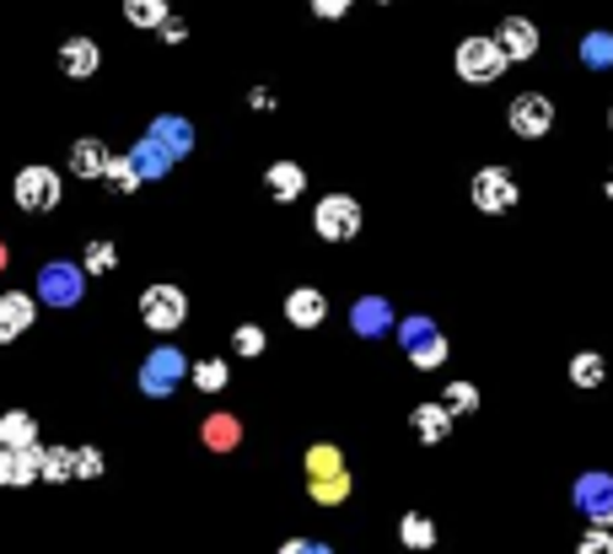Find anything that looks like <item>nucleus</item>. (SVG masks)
Instances as JSON below:
<instances>
[{
  "instance_id": "obj_1",
  "label": "nucleus",
  "mask_w": 613,
  "mask_h": 554,
  "mask_svg": "<svg viewBox=\"0 0 613 554\" xmlns=\"http://www.w3.org/2000/svg\"><path fill=\"white\" fill-rule=\"evenodd\" d=\"M398 345H404V356L420 371L441 367V356H447V339H441V328L430 323L426 312H409V318L398 323Z\"/></svg>"
},
{
  "instance_id": "obj_2",
  "label": "nucleus",
  "mask_w": 613,
  "mask_h": 554,
  "mask_svg": "<svg viewBox=\"0 0 613 554\" xmlns=\"http://www.w3.org/2000/svg\"><path fill=\"white\" fill-rule=\"evenodd\" d=\"M184 377H188L184 350L162 345V350H151V356H146V367H140V393H146V399H173Z\"/></svg>"
},
{
  "instance_id": "obj_3",
  "label": "nucleus",
  "mask_w": 613,
  "mask_h": 554,
  "mask_svg": "<svg viewBox=\"0 0 613 554\" xmlns=\"http://www.w3.org/2000/svg\"><path fill=\"white\" fill-rule=\"evenodd\" d=\"M81 291H86V275H81V264H44L38 269V297L33 302H44V308H76L81 302Z\"/></svg>"
},
{
  "instance_id": "obj_4",
  "label": "nucleus",
  "mask_w": 613,
  "mask_h": 554,
  "mask_svg": "<svg viewBox=\"0 0 613 554\" xmlns=\"http://www.w3.org/2000/svg\"><path fill=\"white\" fill-rule=\"evenodd\" d=\"M312 227H317L323 243H350V238L361 232V205H356L350 194H328V199L312 210Z\"/></svg>"
},
{
  "instance_id": "obj_5",
  "label": "nucleus",
  "mask_w": 613,
  "mask_h": 554,
  "mask_svg": "<svg viewBox=\"0 0 613 554\" xmlns=\"http://www.w3.org/2000/svg\"><path fill=\"white\" fill-rule=\"evenodd\" d=\"M11 194H16V205H22V210H33V216H38V210H55V205H60L65 184H60V173H55V168L33 162V168H22V173H16Z\"/></svg>"
},
{
  "instance_id": "obj_6",
  "label": "nucleus",
  "mask_w": 613,
  "mask_h": 554,
  "mask_svg": "<svg viewBox=\"0 0 613 554\" xmlns=\"http://www.w3.org/2000/svg\"><path fill=\"white\" fill-rule=\"evenodd\" d=\"M140 318H146V328H157V334H173V328H184L188 297L178 291V286H151V291L140 297Z\"/></svg>"
},
{
  "instance_id": "obj_7",
  "label": "nucleus",
  "mask_w": 613,
  "mask_h": 554,
  "mask_svg": "<svg viewBox=\"0 0 613 554\" xmlns=\"http://www.w3.org/2000/svg\"><path fill=\"white\" fill-rule=\"evenodd\" d=\"M506 65L511 60L500 55L495 38H463V44H458V76H463V81H500Z\"/></svg>"
},
{
  "instance_id": "obj_8",
  "label": "nucleus",
  "mask_w": 613,
  "mask_h": 554,
  "mask_svg": "<svg viewBox=\"0 0 613 554\" xmlns=\"http://www.w3.org/2000/svg\"><path fill=\"white\" fill-rule=\"evenodd\" d=\"M576 506H581V517H592V528H613V474H581Z\"/></svg>"
},
{
  "instance_id": "obj_9",
  "label": "nucleus",
  "mask_w": 613,
  "mask_h": 554,
  "mask_svg": "<svg viewBox=\"0 0 613 554\" xmlns=\"http://www.w3.org/2000/svg\"><path fill=\"white\" fill-rule=\"evenodd\" d=\"M474 205H479L485 216L511 210V205H517V184H511V173H506V168H479V173H474Z\"/></svg>"
},
{
  "instance_id": "obj_10",
  "label": "nucleus",
  "mask_w": 613,
  "mask_h": 554,
  "mask_svg": "<svg viewBox=\"0 0 613 554\" xmlns=\"http://www.w3.org/2000/svg\"><path fill=\"white\" fill-rule=\"evenodd\" d=\"M511 129H517L522 140L550 135V129H554V103L544 97V92H522V97L511 103Z\"/></svg>"
},
{
  "instance_id": "obj_11",
  "label": "nucleus",
  "mask_w": 613,
  "mask_h": 554,
  "mask_svg": "<svg viewBox=\"0 0 613 554\" xmlns=\"http://www.w3.org/2000/svg\"><path fill=\"white\" fill-rule=\"evenodd\" d=\"M38 318V302L27 291H0V345H11L16 334H27Z\"/></svg>"
},
{
  "instance_id": "obj_12",
  "label": "nucleus",
  "mask_w": 613,
  "mask_h": 554,
  "mask_svg": "<svg viewBox=\"0 0 613 554\" xmlns=\"http://www.w3.org/2000/svg\"><path fill=\"white\" fill-rule=\"evenodd\" d=\"M146 140H151L167 162H178V157H188V151H194V124L167 114V119H157L151 129H146Z\"/></svg>"
},
{
  "instance_id": "obj_13",
  "label": "nucleus",
  "mask_w": 613,
  "mask_h": 554,
  "mask_svg": "<svg viewBox=\"0 0 613 554\" xmlns=\"http://www.w3.org/2000/svg\"><path fill=\"white\" fill-rule=\"evenodd\" d=\"M500 55L506 60H533L539 55V27L528 16H506L500 22Z\"/></svg>"
},
{
  "instance_id": "obj_14",
  "label": "nucleus",
  "mask_w": 613,
  "mask_h": 554,
  "mask_svg": "<svg viewBox=\"0 0 613 554\" xmlns=\"http://www.w3.org/2000/svg\"><path fill=\"white\" fill-rule=\"evenodd\" d=\"M97 65H103V49H97L92 38H65L60 44V70L65 76L86 81V76H97Z\"/></svg>"
},
{
  "instance_id": "obj_15",
  "label": "nucleus",
  "mask_w": 613,
  "mask_h": 554,
  "mask_svg": "<svg viewBox=\"0 0 613 554\" xmlns=\"http://www.w3.org/2000/svg\"><path fill=\"white\" fill-rule=\"evenodd\" d=\"M323 312H328V297H323L317 286H297V291L286 297V318H291L297 328H317Z\"/></svg>"
},
{
  "instance_id": "obj_16",
  "label": "nucleus",
  "mask_w": 613,
  "mask_h": 554,
  "mask_svg": "<svg viewBox=\"0 0 613 554\" xmlns=\"http://www.w3.org/2000/svg\"><path fill=\"white\" fill-rule=\"evenodd\" d=\"M350 323H356V334L382 339V334L393 328V308H388L382 297H361V302H356V312H350Z\"/></svg>"
},
{
  "instance_id": "obj_17",
  "label": "nucleus",
  "mask_w": 613,
  "mask_h": 554,
  "mask_svg": "<svg viewBox=\"0 0 613 554\" xmlns=\"http://www.w3.org/2000/svg\"><path fill=\"white\" fill-rule=\"evenodd\" d=\"M103 168H108V146H103V140L86 135V140L70 146V173H76V178H103Z\"/></svg>"
},
{
  "instance_id": "obj_18",
  "label": "nucleus",
  "mask_w": 613,
  "mask_h": 554,
  "mask_svg": "<svg viewBox=\"0 0 613 554\" xmlns=\"http://www.w3.org/2000/svg\"><path fill=\"white\" fill-rule=\"evenodd\" d=\"M38 480L70 485L76 480V447H38Z\"/></svg>"
},
{
  "instance_id": "obj_19",
  "label": "nucleus",
  "mask_w": 613,
  "mask_h": 554,
  "mask_svg": "<svg viewBox=\"0 0 613 554\" xmlns=\"http://www.w3.org/2000/svg\"><path fill=\"white\" fill-rule=\"evenodd\" d=\"M33 441H38V420L27 409H5L0 415V447L16 452V447H33Z\"/></svg>"
},
{
  "instance_id": "obj_20",
  "label": "nucleus",
  "mask_w": 613,
  "mask_h": 554,
  "mask_svg": "<svg viewBox=\"0 0 613 554\" xmlns=\"http://www.w3.org/2000/svg\"><path fill=\"white\" fill-rule=\"evenodd\" d=\"M264 184H269V194H275V199H297V194L307 188V173L297 168V162H275V168L264 173Z\"/></svg>"
},
{
  "instance_id": "obj_21",
  "label": "nucleus",
  "mask_w": 613,
  "mask_h": 554,
  "mask_svg": "<svg viewBox=\"0 0 613 554\" xmlns=\"http://www.w3.org/2000/svg\"><path fill=\"white\" fill-rule=\"evenodd\" d=\"M124 162L135 168V178H140V184H151V178H162V173L173 168V162H167V157H162V151H157L151 140H140V146H135V151H129Z\"/></svg>"
},
{
  "instance_id": "obj_22",
  "label": "nucleus",
  "mask_w": 613,
  "mask_h": 554,
  "mask_svg": "<svg viewBox=\"0 0 613 554\" xmlns=\"http://www.w3.org/2000/svg\"><path fill=\"white\" fill-rule=\"evenodd\" d=\"M415 431H420L426 447H436V441H447V431H452V415H447L441 404H420V409H415Z\"/></svg>"
},
{
  "instance_id": "obj_23",
  "label": "nucleus",
  "mask_w": 613,
  "mask_h": 554,
  "mask_svg": "<svg viewBox=\"0 0 613 554\" xmlns=\"http://www.w3.org/2000/svg\"><path fill=\"white\" fill-rule=\"evenodd\" d=\"M398 539H404L409 550H436V522L420 517V511H409V517L398 522Z\"/></svg>"
},
{
  "instance_id": "obj_24",
  "label": "nucleus",
  "mask_w": 613,
  "mask_h": 554,
  "mask_svg": "<svg viewBox=\"0 0 613 554\" xmlns=\"http://www.w3.org/2000/svg\"><path fill=\"white\" fill-rule=\"evenodd\" d=\"M603 377H609V367H603V356H598V350L570 356V382H576V388H598Z\"/></svg>"
},
{
  "instance_id": "obj_25",
  "label": "nucleus",
  "mask_w": 613,
  "mask_h": 554,
  "mask_svg": "<svg viewBox=\"0 0 613 554\" xmlns=\"http://www.w3.org/2000/svg\"><path fill=\"white\" fill-rule=\"evenodd\" d=\"M205 441H210L216 452H232V447L243 441V426H238L232 415H210V420H205Z\"/></svg>"
},
{
  "instance_id": "obj_26",
  "label": "nucleus",
  "mask_w": 613,
  "mask_h": 554,
  "mask_svg": "<svg viewBox=\"0 0 613 554\" xmlns=\"http://www.w3.org/2000/svg\"><path fill=\"white\" fill-rule=\"evenodd\" d=\"M307 474H312V480H334V474H345V463H339V447L317 441V447L307 452Z\"/></svg>"
},
{
  "instance_id": "obj_27",
  "label": "nucleus",
  "mask_w": 613,
  "mask_h": 554,
  "mask_svg": "<svg viewBox=\"0 0 613 554\" xmlns=\"http://www.w3.org/2000/svg\"><path fill=\"white\" fill-rule=\"evenodd\" d=\"M129 27H162L167 22V0H124Z\"/></svg>"
},
{
  "instance_id": "obj_28",
  "label": "nucleus",
  "mask_w": 613,
  "mask_h": 554,
  "mask_svg": "<svg viewBox=\"0 0 613 554\" xmlns=\"http://www.w3.org/2000/svg\"><path fill=\"white\" fill-rule=\"evenodd\" d=\"M581 65H587V70H609L613 65V33H587V38H581Z\"/></svg>"
},
{
  "instance_id": "obj_29",
  "label": "nucleus",
  "mask_w": 613,
  "mask_h": 554,
  "mask_svg": "<svg viewBox=\"0 0 613 554\" xmlns=\"http://www.w3.org/2000/svg\"><path fill=\"white\" fill-rule=\"evenodd\" d=\"M441 409H447V415H474V409H479V388H474V382H452V388L441 393Z\"/></svg>"
},
{
  "instance_id": "obj_30",
  "label": "nucleus",
  "mask_w": 613,
  "mask_h": 554,
  "mask_svg": "<svg viewBox=\"0 0 613 554\" xmlns=\"http://www.w3.org/2000/svg\"><path fill=\"white\" fill-rule=\"evenodd\" d=\"M114 264H119V247L103 243V238H97V243H86V253H81V275H108Z\"/></svg>"
},
{
  "instance_id": "obj_31",
  "label": "nucleus",
  "mask_w": 613,
  "mask_h": 554,
  "mask_svg": "<svg viewBox=\"0 0 613 554\" xmlns=\"http://www.w3.org/2000/svg\"><path fill=\"white\" fill-rule=\"evenodd\" d=\"M103 184L114 188V194H135L140 178H135V168L124 162V157H108V168H103Z\"/></svg>"
},
{
  "instance_id": "obj_32",
  "label": "nucleus",
  "mask_w": 613,
  "mask_h": 554,
  "mask_svg": "<svg viewBox=\"0 0 613 554\" xmlns=\"http://www.w3.org/2000/svg\"><path fill=\"white\" fill-rule=\"evenodd\" d=\"M350 495V474H334V480H312V500L317 506H339Z\"/></svg>"
},
{
  "instance_id": "obj_33",
  "label": "nucleus",
  "mask_w": 613,
  "mask_h": 554,
  "mask_svg": "<svg viewBox=\"0 0 613 554\" xmlns=\"http://www.w3.org/2000/svg\"><path fill=\"white\" fill-rule=\"evenodd\" d=\"M232 350H238L243 361H253V356H264V328H258V323H243V328L232 334Z\"/></svg>"
},
{
  "instance_id": "obj_34",
  "label": "nucleus",
  "mask_w": 613,
  "mask_h": 554,
  "mask_svg": "<svg viewBox=\"0 0 613 554\" xmlns=\"http://www.w3.org/2000/svg\"><path fill=\"white\" fill-rule=\"evenodd\" d=\"M194 382H199L205 393H221V388H227V361H199V367H194Z\"/></svg>"
},
{
  "instance_id": "obj_35",
  "label": "nucleus",
  "mask_w": 613,
  "mask_h": 554,
  "mask_svg": "<svg viewBox=\"0 0 613 554\" xmlns=\"http://www.w3.org/2000/svg\"><path fill=\"white\" fill-rule=\"evenodd\" d=\"M103 474V452L97 447H76V480H97Z\"/></svg>"
},
{
  "instance_id": "obj_36",
  "label": "nucleus",
  "mask_w": 613,
  "mask_h": 554,
  "mask_svg": "<svg viewBox=\"0 0 613 554\" xmlns=\"http://www.w3.org/2000/svg\"><path fill=\"white\" fill-rule=\"evenodd\" d=\"M576 554H613V533H609V528H592V533H581Z\"/></svg>"
},
{
  "instance_id": "obj_37",
  "label": "nucleus",
  "mask_w": 613,
  "mask_h": 554,
  "mask_svg": "<svg viewBox=\"0 0 613 554\" xmlns=\"http://www.w3.org/2000/svg\"><path fill=\"white\" fill-rule=\"evenodd\" d=\"M280 554H334L328 544H312V539H291V544H280Z\"/></svg>"
},
{
  "instance_id": "obj_38",
  "label": "nucleus",
  "mask_w": 613,
  "mask_h": 554,
  "mask_svg": "<svg viewBox=\"0 0 613 554\" xmlns=\"http://www.w3.org/2000/svg\"><path fill=\"white\" fill-rule=\"evenodd\" d=\"M312 11L334 22V16H345V11H350V0H312Z\"/></svg>"
},
{
  "instance_id": "obj_39",
  "label": "nucleus",
  "mask_w": 613,
  "mask_h": 554,
  "mask_svg": "<svg viewBox=\"0 0 613 554\" xmlns=\"http://www.w3.org/2000/svg\"><path fill=\"white\" fill-rule=\"evenodd\" d=\"M162 38H167V44H178V38H184V22H178V16H167V22H162Z\"/></svg>"
},
{
  "instance_id": "obj_40",
  "label": "nucleus",
  "mask_w": 613,
  "mask_h": 554,
  "mask_svg": "<svg viewBox=\"0 0 613 554\" xmlns=\"http://www.w3.org/2000/svg\"><path fill=\"white\" fill-rule=\"evenodd\" d=\"M247 103H253V108H258V114H269V108H275V97H269V92H264V86H253V97H247Z\"/></svg>"
},
{
  "instance_id": "obj_41",
  "label": "nucleus",
  "mask_w": 613,
  "mask_h": 554,
  "mask_svg": "<svg viewBox=\"0 0 613 554\" xmlns=\"http://www.w3.org/2000/svg\"><path fill=\"white\" fill-rule=\"evenodd\" d=\"M609 199H613V173H609Z\"/></svg>"
},
{
  "instance_id": "obj_42",
  "label": "nucleus",
  "mask_w": 613,
  "mask_h": 554,
  "mask_svg": "<svg viewBox=\"0 0 613 554\" xmlns=\"http://www.w3.org/2000/svg\"><path fill=\"white\" fill-rule=\"evenodd\" d=\"M609 124H613V108H609Z\"/></svg>"
},
{
  "instance_id": "obj_43",
  "label": "nucleus",
  "mask_w": 613,
  "mask_h": 554,
  "mask_svg": "<svg viewBox=\"0 0 613 554\" xmlns=\"http://www.w3.org/2000/svg\"><path fill=\"white\" fill-rule=\"evenodd\" d=\"M0 264H5V253H0Z\"/></svg>"
}]
</instances>
